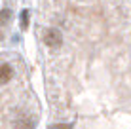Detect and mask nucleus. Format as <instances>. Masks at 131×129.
I'll return each instance as SVG.
<instances>
[{
    "label": "nucleus",
    "mask_w": 131,
    "mask_h": 129,
    "mask_svg": "<svg viewBox=\"0 0 131 129\" xmlns=\"http://www.w3.org/2000/svg\"><path fill=\"white\" fill-rule=\"evenodd\" d=\"M44 42H46V46L49 48H59L63 44V34L59 29H48L46 32H44Z\"/></svg>",
    "instance_id": "1"
},
{
    "label": "nucleus",
    "mask_w": 131,
    "mask_h": 129,
    "mask_svg": "<svg viewBox=\"0 0 131 129\" xmlns=\"http://www.w3.org/2000/svg\"><path fill=\"white\" fill-rule=\"evenodd\" d=\"M13 76V68L8 63L0 65V86H4V84H8Z\"/></svg>",
    "instance_id": "2"
},
{
    "label": "nucleus",
    "mask_w": 131,
    "mask_h": 129,
    "mask_svg": "<svg viewBox=\"0 0 131 129\" xmlns=\"http://www.w3.org/2000/svg\"><path fill=\"white\" fill-rule=\"evenodd\" d=\"M36 122L32 118H19L15 122V129H34Z\"/></svg>",
    "instance_id": "3"
},
{
    "label": "nucleus",
    "mask_w": 131,
    "mask_h": 129,
    "mask_svg": "<svg viewBox=\"0 0 131 129\" xmlns=\"http://www.w3.org/2000/svg\"><path fill=\"white\" fill-rule=\"evenodd\" d=\"M10 19H12V11L10 10H2V11H0V27L6 25Z\"/></svg>",
    "instance_id": "4"
},
{
    "label": "nucleus",
    "mask_w": 131,
    "mask_h": 129,
    "mask_svg": "<svg viewBox=\"0 0 131 129\" xmlns=\"http://www.w3.org/2000/svg\"><path fill=\"white\" fill-rule=\"evenodd\" d=\"M21 27H23V29L29 27V11H27V10L21 11Z\"/></svg>",
    "instance_id": "5"
},
{
    "label": "nucleus",
    "mask_w": 131,
    "mask_h": 129,
    "mask_svg": "<svg viewBox=\"0 0 131 129\" xmlns=\"http://www.w3.org/2000/svg\"><path fill=\"white\" fill-rule=\"evenodd\" d=\"M48 129H72L70 123H53V125H49Z\"/></svg>",
    "instance_id": "6"
}]
</instances>
